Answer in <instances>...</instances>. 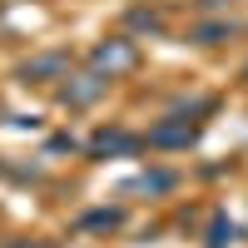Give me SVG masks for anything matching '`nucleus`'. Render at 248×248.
I'll return each instance as SVG.
<instances>
[{"instance_id":"obj_4","label":"nucleus","mask_w":248,"mask_h":248,"mask_svg":"<svg viewBox=\"0 0 248 248\" xmlns=\"http://www.w3.org/2000/svg\"><path fill=\"white\" fill-rule=\"evenodd\" d=\"M55 70H65V55H45L35 65H25V75H55Z\"/></svg>"},{"instance_id":"obj_2","label":"nucleus","mask_w":248,"mask_h":248,"mask_svg":"<svg viewBox=\"0 0 248 248\" xmlns=\"http://www.w3.org/2000/svg\"><path fill=\"white\" fill-rule=\"evenodd\" d=\"M199 139V124H159V129H149V144H189Z\"/></svg>"},{"instance_id":"obj_3","label":"nucleus","mask_w":248,"mask_h":248,"mask_svg":"<svg viewBox=\"0 0 248 248\" xmlns=\"http://www.w3.org/2000/svg\"><path fill=\"white\" fill-rule=\"evenodd\" d=\"M139 139H129V134H99L94 139V154H109V149H134Z\"/></svg>"},{"instance_id":"obj_1","label":"nucleus","mask_w":248,"mask_h":248,"mask_svg":"<svg viewBox=\"0 0 248 248\" xmlns=\"http://www.w3.org/2000/svg\"><path fill=\"white\" fill-rule=\"evenodd\" d=\"M90 65H94V75H105V79H119V75H129V70L139 65V50H134V40L114 35V40H105V45H94Z\"/></svg>"},{"instance_id":"obj_5","label":"nucleus","mask_w":248,"mask_h":248,"mask_svg":"<svg viewBox=\"0 0 248 248\" xmlns=\"http://www.w3.org/2000/svg\"><path fill=\"white\" fill-rule=\"evenodd\" d=\"M15 248H40V243H15Z\"/></svg>"}]
</instances>
